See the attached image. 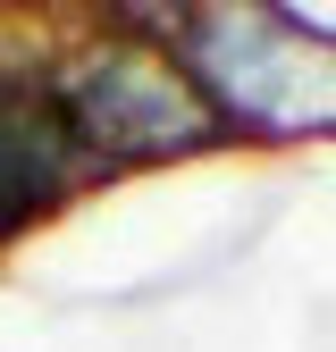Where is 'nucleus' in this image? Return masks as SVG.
I'll return each mask as SVG.
<instances>
[{"mask_svg":"<svg viewBox=\"0 0 336 352\" xmlns=\"http://www.w3.org/2000/svg\"><path fill=\"white\" fill-rule=\"evenodd\" d=\"M42 84H51L59 135H67V151L84 168V185L227 151L210 109H202V93L185 84L177 51L151 42V34L101 25V9L84 25H67V34H42Z\"/></svg>","mask_w":336,"mask_h":352,"instance_id":"obj_1","label":"nucleus"},{"mask_svg":"<svg viewBox=\"0 0 336 352\" xmlns=\"http://www.w3.org/2000/svg\"><path fill=\"white\" fill-rule=\"evenodd\" d=\"M219 143H336V42L286 25L277 0H185L168 34Z\"/></svg>","mask_w":336,"mask_h":352,"instance_id":"obj_2","label":"nucleus"},{"mask_svg":"<svg viewBox=\"0 0 336 352\" xmlns=\"http://www.w3.org/2000/svg\"><path fill=\"white\" fill-rule=\"evenodd\" d=\"M84 193V168L59 135L51 84H42V34L0 25V252L59 218Z\"/></svg>","mask_w":336,"mask_h":352,"instance_id":"obj_3","label":"nucleus"}]
</instances>
